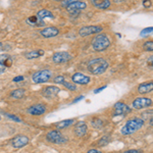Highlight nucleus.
<instances>
[{
    "label": "nucleus",
    "instance_id": "obj_10",
    "mask_svg": "<svg viewBox=\"0 0 153 153\" xmlns=\"http://www.w3.org/2000/svg\"><path fill=\"white\" fill-rule=\"evenodd\" d=\"M71 81L76 85H88L91 82V78L83 73H75L71 76Z\"/></svg>",
    "mask_w": 153,
    "mask_h": 153
},
{
    "label": "nucleus",
    "instance_id": "obj_38",
    "mask_svg": "<svg viewBox=\"0 0 153 153\" xmlns=\"http://www.w3.org/2000/svg\"><path fill=\"white\" fill-rule=\"evenodd\" d=\"M87 153H102V152L99 151V150H97V149H90V150H88Z\"/></svg>",
    "mask_w": 153,
    "mask_h": 153
},
{
    "label": "nucleus",
    "instance_id": "obj_19",
    "mask_svg": "<svg viewBox=\"0 0 153 153\" xmlns=\"http://www.w3.org/2000/svg\"><path fill=\"white\" fill-rule=\"evenodd\" d=\"M74 123H75V120H74V118H70V120H61V122L56 123L55 127H56V129H58V130H62V129H66V128L71 127Z\"/></svg>",
    "mask_w": 153,
    "mask_h": 153
},
{
    "label": "nucleus",
    "instance_id": "obj_14",
    "mask_svg": "<svg viewBox=\"0 0 153 153\" xmlns=\"http://www.w3.org/2000/svg\"><path fill=\"white\" fill-rule=\"evenodd\" d=\"M40 34L44 38H53L59 34V30L55 27H46L40 31Z\"/></svg>",
    "mask_w": 153,
    "mask_h": 153
},
{
    "label": "nucleus",
    "instance_id": "obj_20",
    "mask_svg": "<svg viewBox=\"0 0 153 153\" xmlns=\"http://www.w3.org/2000/svg\"><path fill=\"white\" fill-rule=\"evenodd\" d=\"M27 23H28L29 25H31V26H34V27H42V26L45 25V23H44L42 19L37 18V16H30V18L27 19Z\"/></svg>",
    "mask_w": 153,
    "mask_h": 153
},
{
    "label": "nucleus",
    "instance_id": "obj_37",
    "mask_svg": "<svg viewBox=\"0 0 153 153\" xmlns=\"http://www.w3.org/2000/svg\"><path fill=\"white\" fill-rule=\"evenodd\" d=\"M107 87V86H102V87H100V88H98V89H96V90L94 91V93L95 94H97V93H100L102 90H104V89Z\"/></svg>",
    "mask_w": 153,
    "mask_h": 153
},
{
    "label": "nucleus",
    "instance_id": "obj_26",
    "mask_svg": "<svg viewBox=\"0 0 153 153\" xmlns=\"http://www.w3.org/2000/svg\"><path fill=\"white\" fill-rule=\"evenodd\" d=\"M91 124H92V126L94 128H102L103 127V122L100 120L99 117H95L92 120V122H91Z\"/></svg>",
    "mask_w": 153,
    "mask_h": 153
},
{
    "label": "nucleus",
    "instance_id": "obj_36",
    "mask_svg": "<svg viewBox=\"0 0 153 153\" xmlns=\"http://www.w3.org/2000/svg\"><path fill=\"white\" fill-rule=\"evenodd\" d=\"M5 70H6V66L4 65H2V63L0 62V75H1L2 73H4Z\"/></svg>",
    "mask_w": 153,
    "mask_h": 153
},
{
    "label": "nucleus",
    "instance_id": "obj_24",
    "mask_svg": "<svg viewBox=\"0 0 153 153\" xmlns=\"http://www.w3.org/2000/svg\"><path fill=\"white\" fill-rule=\"evenodd\" d=\"M25 93H26L25 89H16V90L11 91L10 97L14 98V99H21L22 97H24Z\"/></svg>",
    "mask_w": 153,
    "mask_h": 153
},
{
    "label": "nucleus",
    "instance_id": "obj_1",
    "mask_svg": "<svg viewBox=\"0 0 153 153\" xmlns=\"http://www.w3.org/2000/svg\"><path fill=\"white\" fill-rule=\"evenodd\" d=\"M109 63L104 57H96L91 59L87 65V71L91 75L99 76L107 71Z\"/></svg>",
    "mask_w": 153,
    "mask_h": 153
},
{
    "label": "nucleus",
    "instance_id": "obj_6",
    "mask_svg": "<svg viewBox=\"0 0 153 153\" xmlns=\"http://www.w3.org/2000/svg\"><path fill=\"white\" fill-rule=\"evenodd\" d=\"M103 30L102 27L96 26V25H90V26H84L79 30V35L81 37H87L94 35V34H100Z\"/></svg>",
    "mask_w": 153,
    "mask_h": 153
},
{
    "label": "nucleus",
    "instance_id": "obj_39",
    "mask_svg": "<svg viewBox=\"0 0 153 153\" xmlns=\"http://www.w3.org/2000/svg\"><path fill=\"white\" fill-rule=\"evenodd\" d=\"M83 98H84V96H79V97H76V99H75V100H74V101H73V102H71V103H76V102H78V101H79V100L83 99Z\"/></svg>",
    "mask_w": 153,
    "mask_h": 153
},
{
    "label": "nucleus",
    "instance_id": "obj_30",
    "mask_svg": "<svg viewBox=\"0 0 153 153\" xmlns=\"http://www.w3.org/2000/svg\"><path fill=\"white\" fill-rule=\"evenodd\" d=\"M109 139H110L109 136H104V137L101 138V139H100L99 145H100V146H104V145H106L108 142H109Z\"/></svg>",
    "mask_w": 153,
    "mask_h": 153
},
{
    "label": "nucleus",
    "instance_id": "obj_22",
    "mask_svg": "<svg viewBox=\"0 0 153 153\" xmlns=\"http://www.w3.org/2000/svg\"><path fill=\"white\" fill-rule=\"evenodd\" d=\"M43 54H44V51L39 49V50H33V51H30V52H27L25 54V56L28 59H35V58L40 57Z\"/></svg>",
    "mask_w": 153,
    "mask_h": 153
},
{
    "label": "nucleus",
    "instance_id": "obj_9",
    "mask_svg": "<svg viewBox=\"0 0 153 153\" xmlns=\"http://www.w3.org/2000/svg\"><path fill=\"white\" fill-rule=\"evenodd\" d=\"M87 7V3L84 1H73L71 3L66 7V10L71 13V16H76L81 12V10L85 9Z\"/></svg>",
    "mask_w": 153,
    "mask_h": 153
},
{
    "label": "nucleus",
    "instance_id": "obj_25",
    "mask_svg": "<svg viewBox=\"0 0 153 153\" xmlns=\"http://www.w3.org/2000/svg\"><path fill=\"white\" fill-rule=\"evenodd\" d=\"M143 49L148 52H153V41H146L143 44Z\"/></svg>",
    "mask_w": 153,
    "mask_h": 153
},
{
    "label": "nucleus",
    "instance_id": "obj_7",
    "mask_svg": "<svg viewBox=\"0 0 153 153\" xmlns=\"http://www.w3.org/2000/svg\"><path fill=\"white\" fill-rule=\"evenodd\" d=\"M46 139L53 144H62L66 141L65 137L57 130H51L46 134Z\"/></svg>",
    "mask_w": 153,
    "mask_h": 153
},
{
    "label": "nucleus",
    "instance_id": "obj_41",
    "mask_svg": "<svg viewBox=\"0 0 153 153\" xmlns=\"http://www.w3.org/2000/svg\"><path fill=\"white\" fill-rule=\"evenodd\" d=\"M4 49V46H3V44L1 43V42H0V51H2Z\"/></svg>",
    "mask_w": 153,
    "mask_h": 153
},
{
    "label": "nucleus",
    "instance_id": "obj_16",
    "mask_svg": "<svg viewBox=\"0 0 153 153\" xmlns=\"http://www.w3.org/2000/svg\"><path fill=\"white\" fill-rule=\"evenodd\" d=\"M137 91L139 94L145 95L153 91V81H148V82L141 83L137 88Z\"/></svg>",
    "mask_w": 153,
    "mask_h": 153
},
{
    "label": "nucleus",
    "instance_id": "obj_15",
    "mask_svg": "<svg viewBox=\"0 0 153 153\" xmlns=\"http://www.w3.org/2000/svg\"><path fill=\"white\" fill-rule=\"evenodd\" d=\"M74 132H75V135L76 137H83L87 134L88 132V126L86 123L84 122H78L75 125V129H74Z\"/></svg>",
    "mask_w": 153,
    "mask_h": 153
},
{
    "label": "nucleus",
    "instance_id": "obj_3",
    "mask_svg": "<svg viewBox=\"0 0 153 153\" xmlns=\"http://www.w3.org/2000/svg\"><path fill=\"white\" fill-rule=\"evenodd\" d=\"M110 44H111V42H110L109 37L105 33H100L93 38L92 48L96 52H101V51L106 50L110 46Z\"/></svg>",
    "mask_w": 153,
    "mask_h": 153
},
{
    "label": "nucleus",
    "instance_id": "obj_32",
    "mask_svg": "<svg viewBox=\"0 0 153 153\" xmlns=\"http://www.w3.org/2000/svg\"><path fill=\"white\" fill-rule=\"evenodd\" d=\"M13 81L14 83H19V82H22V81H24V76H16V78H13Z\"/></svg>",
    "mask_w": 153,
    "mask_h": 153
},
{
    "label": "nucleus",
    "instance_id": "obj_27",
    "mask_svg": "<svg viewBox=\"0 0 153 153\" xmlns=\"http://www.w3.org/2000/svg\"><path fill=\"white\" fill-rule=\"evenodd\" d=\"M153 34V27H148V28H145L143 29L140 33V36L144 37V36H147V35H151Z\"/></svg>",
    "mask_w": 153,
    "mask_h": 153
},
{
    "label": "nucleus",
    "instance_id": "obj_40",
    "mask_svg": "<svg viewBox=\"0 0 153 153\" xmlns=\"http://www.w3.org/2000/svg\"><path fill=\"white\" fill-rule=\"evenodd\" d=\"M149 125L151 126V127H153V117L150 118V120H149Z\"/></svg>",
    "mask_w": 153,
    "mask_h": 153
},
{
    "label": "nucleus",
    "instance_id": "obj_18",
    "mask_svg": "<svg viewBox=\"0 0 153 153\" xmlns=\"http://www.w3.org/2000/svg\"><path fill=\"white\" fill-rule=\"evenodd\" d=\"M91 3L97 9H107L111 5L109 0H91Z\"/></svg>",
    "mask_w": 153,
    "mask_h": 153
},
{
    "label": "nucleus",
    "instance_id": "obj_35",
    "mask_svg": "<svg viewBox=\"0 0 153 153\" xmlns=\"http://www.w3.org/2000/svg\"><path fill=\"white\" fill-rule=\"evenodd\" d=\"M147 63H148V65H149L150 68H153V56H151V57H149V58H148Z\"/></svg>",
    "mask_w": 153,
    "mask_h": 153
},
{
    "label": "nucleus",
    "instance_id": "obj_4",
    "mask_svg": "<svg viewBox=\"0 0 153 153\" xmlns=\"http://www.w3.org/2000/svg\"><path fill=\"white\" fill-rule=\"evenodd\" d=\"M52 76V71L49 70H42L33 74L32 76V80L36 84H43L49 82V80Z\"/></svg>",
    "mask_w": 153,
    "mask_h": 153
},
{
    "label": "nucleus",
    "instance_id": "obj_13",
    "mask_svg": "<svg viewBox=\"0 0 153 153\" xmlns=\"http://www.w3.org/2000/svg\"><path fill=\"white\" fill-rule=\"evenodd\" d=\"M27 112L31 115H42L46 112V107L43 104H35L30 106L27 109Z\"/></svg>",
    "mask_w": 153,
    "mask_h": 153
},
{
    "label": "nucleus",
    "instance_id": "obj_5",
    "mask_svg": "<svg viewBox=\"0 0 153 153\" xmlns=\"http://www.w3.org/2000/svg\"><path fill=\"white\" fill-rule=\"evenodd\" d=\"M152 104H153V101L150 98L145 97V96H141V97L135 98L132 103V107L134 109L140 110V109H145V108L150 107Z\"/></svg>",
    "mask_w": 153,
    "mask_h": 153
},
{
    "label": "nucleus",
    "instance_id": "obj_2",
    "mask_svg": "<svg viewBox=\"0 0 153 153\" xmlns=\"http://www.w3.org/2000/svg\"><path fill=\"white\" fill-rule=\"evenodd\" d=\"M145 122L143 118L140 117H133L130 118L129 120L126 122V124L124 125V127L120 130V134L124 136H129L136 133L137 131H139L141 128L144 126Z\"/></svg>",
    "mask_w": 153,
    "mask_h": 153
},
{
    "label": "nucleus",
    "instance_id": "obj_29",
    "mask_svg": "<svg viewBox=\"0 0 153 153\" xmlns=\"http://www.w3.org/2000/svg\"><path fill=\"white\" fill-rule=\"evenodd\" d=\"M65 82V76H57L54 78V83L55 84H61L63 85V83Z\"/></svg>",
    "mask_w": 153,
    "mask_h": 153
},
{
    "label": "nucleus",
    "instance_id": "obj_34",
    "mask_svg": "<svg viewBox=\"0 0 153 153\" xmlns=\"http://www.w3.org/2000/svg\"><path fill=\"white\" fill-rule=\"evenodd\" d=\"M152 5V3H151V1H143V6L145 7V8H148V7H150Z\"/></svg>",
    "mask_w": 153,
    "mask_h": 153
},
{
    "label": "nucleus",
    "instance_id": "obj_17",
    "mask_svg": "<svg viewBox=\"0 0 153 153\" xmlns=\"http://www.w3.org/2000/svg\"><path fill=\"white\" fill-rule=\"evenodd\" d=\"M59 88L56 86H47L42 90V93L46 98H53L59 93Z\"/></svg>",
    "mask_w": 153,
    "mask_h": 153
},
{
    "label": "nucleus",
    "instance_id": "obj_28",
    "mask_svg": "<svg viewBox=\"0 0 153 153\" xmlns=\"http://www.w3.org/2000/svg\"><path fill=\"white\" fill-rule=\"evenodd\" d=\"M63 86L66 88V89H68L70 91H76V84H74V83H71V82H65L63 83Z\"/></svg>",
    "mask_w": 153,
    "mask_h": 153
},
{
    "label": "nucleus",
    "instance_id": "obj_33",
    "mask_svg": "<svg viewBox=\"0 0 153 153\" xmlns=\"http://www.w3.org/2000/svg\"><path fill=\"white\" fill-rule=\"evenodd\" d=\"M125 153H143V151L142 150H139V149H131V150L125 151Z\"/></svg>",
    "mask_w": 153,
    "mask_h": 153
},
{
    "label": "nucleus",
    "instance_id": "obj_31",
    "mask_svg": "<svg viewBox=\"0 0 153 153\" xmlns=\"http://www.w3.org/2000/svg\"><path fill=\"white\" fill-rule=\"evenodd\" d=\"M6 117H8L9 118H11V120H16V122H18V123H21V122H22V120H21V118L18 117H16V115L10 114V113H6Z\"/></svg>",
    "mask_w": 153,
    "mask_h": 153
},
{
    "label": "nucleus",
    "instance_id": "obj_23",
    "mask_svg": "<svg viewBox=\"0 0 153 153\" xmlns=\"http://www.w3.org/2000/svg\"><path fill=\"white\" fill-rule=\"evenodd\" d=\"M0 62L6 68H9L12 65V57L8 54H0Z\"/></svg>",
    "mask_w": 153,
    "mask_h": 153
},
{
    "label": "nucleus",
    "instance_id": "obj_11",
    "mask_svg": "<svg viewBox=\"0 0 153 153\" xmlns=\"http://www.w3.org/2000/svg\"><path fill=\"white\" fill-rule=\"evenodd\" d=\"M71 55L66 51H63V52H55L52 56V61L54 63H57V65H60V63H65L68 61L71 60Z\"/></svg>",
    "mask_w": 153,
    "mask_h": 153
},
{
    "label": "nucleus",
    "instance_id": "obj_12",
    "mask_svg": "<svg viewBox=\"0 0 153 153\" xmlns=\"http://www.w3.org/2000/svg\"><path fill=\"white\" fill-rule=\"evenodd\" d=\"M29 143V138L25 135H19L16 136L13 139L11 140V145L14 148H23Z\"/></svg>",
    "mask_w": 153,
    "mask_h": 153
},
{
    "label": "nucleus",
    "instance_id": "obj_8",
    "mask_svg": "<svg viewBox=\"0 0 153 153\" xmlns=\"http://www.w3.org/2000/svg\"><path fill=\"white\" fill-rule=\"evenodd\" d=\"M132 111V108L130 107L128 104H126L125 102H118L115 103L113 105V113L112 117H118V115H126L129 114V113Z\"/></svg>",
    "mask_w": 153,
    "mask_h": 153
},
{
    "label": "nucleus",
    "instance_id": "obj_21",
    "mask_svg": "<svg viewBox=\"0 0 153 153\" xmlns=\"http://www.w3.org/2000/svg\"><path fill=\"white\" fill-rule=\"evenodd\" d=\"M37 18L43 21L44 19H47V18L53 19L54 16H53L52 12H51L50 10H48V9H41V10H39L38 12H37Z\"/></svg>",
    "mask_w": 153,
    "mask_h": 153
}]
</instances>
